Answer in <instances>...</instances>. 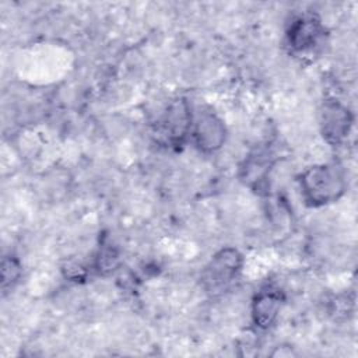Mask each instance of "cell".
Returning a JSON list of instances; mask_svg holds the SVG:
<instances>
[{"label": "cell", "mask_w": 358, "mask_h": 358, "mask_svg": "<svg viewBox=\"0 0 358 358\" xmlns=\"http://www.w3.org/2000/svg\"><path fill=\"white\" fill-rule=\"evenodd\" d=\"M305 201L320 207L338 200L345 192V175L336 164H322L308 168L299 179Z\"/></svg>", "instance_id": "6da1fadb"}, {"label": "cell", "mask_w": 358, "mask_h": 358, "mask_svg": "<svg viewBox=\"0 0 358 358\" xmlns=\"http://www.w3.org/2000/svg\"><path fill=\"white\" fill-rule=\"evenodd\" d=\"M242 267V255L234 248L218 250L204 266L200 282L206 292L218 294L225 291L238 277Z\"/></svg>", "instance_id": "7a4b0ae2"}, {"label": "cell", "mask_w": 358, "mask_h": 358, "mask_svg": "<svg viewBox=\"0 0 358 358\" xmlns=\"http://www.w3.org/2000/svg\"><path fill=\"white\" fill-rule=\"evenodd\" d=\"M324 38V27L320 18L312 13L295 17L287 31V45L295 55L315 52Z\"/></svg>", "instance_id": "3957f363"}, {"label": "cell", "mask_w": 358, "mask_h": 358, "mask_svg": "<svg viewBox=\"0 0 358 358\" xmlns=\"http://www.w3.org/2000/svg\"><path fill=\"white\" fill-rule=\"evenodd\" d=\"M320 131L329 144H340L350 133L352 124L351 112L338 101H324L319 112Z\"/></svg>", "instance_id": "277c9868"}, {"label": "cell", "mask_w": 358, "mask_h": 358, "mask_svg": "<svg viewBox=\"0 0 358 358\" xmlns=\"http://www.w3.org/2000/svg\"><path fill=\"white\" fill-rule=\"evenodd\" d=\"M190 127H192L190 109L187 102L180 98L173 101L168 106L166 112L164 113L159 122L158 133L165 140V143L176 147L186 140L190 131Z\"/></svg>", "instance_id": "5b68a950"}, {"label": "cell", "mask_w": 358, "mask_h": 358, "mask_svg": "<svg viewBox=\"0 0 358 358\" xmlns=\"http://www.w3.org/2000/svg\"><path fill=\"white\" fill-rule=\"evenodd\" d=\"M193 137L201 151L213 152L225 141V126L214 113H203L194 123Z\"/></svg>", "instance_id": "8992f818"}, {"label": "cell", "mask_w": 358, "mask_h": 358, "mask_svg": "<svg viewBox=\"0 0 358 358\" xmlns=\"http://www.w3.org/2000/svg\"><path fill=\"white\" fill-rule=\"evenodd\" d=\"M282 306V295L278 289H262L252 303V319L259 329H268L275 322Z\"/></svg>", "instance_id": "52a82bcc"}, {"label": "cell", "mask_w": 358, "mask_h": 358, "mask_svg": "<svg viewBox=\"0 0 358 358\" xmlns=\"http://www.w3.org/2000/svg\"><path fill=\"white\" fill-rule=\"evenodd\" d=\"M271 165L273 161L270 152L257 151L245 161V165L242 166V179L246 185L256 189L260 183L264 182V178L267 176Z\"/></svg>", "instance_id": "ba28073f"}, {"label": "cell", "mask_w": 358, "mask_h": 358, "mask_svg": "<svg viewBox=\"0 0 358 358\" xmlns=\"http://www.w3.org/2000/svg\"><path fill=\"white\" fill-rule=\"evenodd\" d=\"M21 267L20 263L14 257H4L1 263V289L7 292L20 278Z\"/></svg>", "instance_id": "9c48e42d"}, {"label": "cell", "mask_w": 358, "mask_h": 358, "mask_svg": "<svg viewBox=\"0 0 358 358\" xmlns=\"http://www.w3.org/2000/svg\"><path fill=\"white\" fill-rule=\"evenodd\" d=\"M116 260H117V255L115 253V250L109 246H103L98 257V264H96L98 270L102 273L113 270V267L116 266Z\"/></svg>", "instance_id": "30bf717a"}]
</instances>
